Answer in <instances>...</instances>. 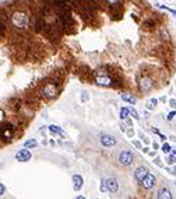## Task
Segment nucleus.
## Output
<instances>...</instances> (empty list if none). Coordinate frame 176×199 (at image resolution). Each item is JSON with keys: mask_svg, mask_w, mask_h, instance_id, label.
<instances>
[{"mask_svg": "<svg viewBox=\"0 0 176 199\" xmlns=\"http://www.w3.org/2000/svg\"><path fill=\"white\" fill-rule=\"evenodd\" d=\"M156 105H158V100H156V98H151V100H148V101H147L145 108H147V110H149V111H153V110H155V108H156Z\"/></svg>", "mask_w": 176, "mask_h": 199, "instance_id": "obj_14", "label": "nucleus"}, {"mask_svg": "<svg viewBox=\"0 0 176 199\" xmlns=\"http://www.w3.org/2000/svg\"><path fill=\"white\" fill-rule=\"evenodd\" d=\"M158 198H160V199H172V193H171L169 189L163 188V189H161V191H160Z\"/></svg>", "mask_w": 176, "mask_h": 199, "instance_id": "obj_12", "label": "nucleus"}, {"mask_svg": "<svg viewBox=\"0 0 176 199\" xmlns=\"http://www.w3.org/2000/svg\"><path fill=\"white\" fill-rule=\"evenodd\" d=\"M148 173H149V171H148V168H147V167H138V168L136 170V173H134V177H136L137 181H140V182H141V179H143Z\"/></svg>", "mask_w": 176, "mask_h": 199, "instance_id": "obj_10", "label": "nucleus"}, {"mask_svg": "<svg viewBox=\"0 0 176 199\" xmlns=\"http://www.w3.org/2000/svg\"><path fill=\"white\" fill-rule=\"evenodd\" d=\"M49 132L52 133V135H63V129L60 128V126H57V125H50L49 126Z\"/></svg>", "mask_w": 176, "mask_h": 199, "instance_id": "obj_15", "label": "nucleus"}, {"mask_svg": "<svg viewBox=\"0 0 176 199\" xmlns=\"http://www.w3.org/2000/svg\"><path fill=\"white\" fill-rule=\"evenodd\" d=\"M131 143H133V145L137 147V149H143V147H141V143L137 142V140H131Z\"/></svg>", "mask_w": 176, "mask_h": 199, "instance_id": "obj_26", "label": "nucleus"}, {"mask_svg": "<svg viewBox=\"0 0 176 199\" xmlns=\"http://www.w3.org/2000/svg\"><path fill=\"white\" fill-rule=\"evenodd\" d=\"M175 115H176V111H172V112L168 114V116H166V119H168V121H172L173 118H175Z\"/></svg>", "mask_w": 176, "mask_h": 199, "instance_id": "obj_24", "label": "nucleus"}, {"mask_svg": "<svg viewBox=\"0 0 176 199\" xmlns=\"http://www.w3.org/2000/svg\"><path fill=\"white\" fill-rule=\"evenodd\" d=\"M153 80L149 79V77H143V79H140V83H138V87H140V91H143V93H147L149 90L153 88Z\"/></svg>", "mask_w": 176, "mask_h": 199, "instance_id": "obj_7", "label": "nucleus"}, {"mask_svg": "<svg viewBox=\"0 0 176 199\" xmlns=\"http://www.w3.org/2000/svg\"><path fill=\"white\" fill-rule=\"evenodd\" d=\"M129 111H130V115L133 116L134 119H137V121L140 119V115H138V112H137L136 110H133V108H129Z\"/></svg>", "mask_w": 176, "mask_h": 199, "instance_id": "obj_22", "label": "nucleus"}, {"mask_svg": "<svg viewBox=\"0 0 176 199\" xmlns=\"http://www.w3.org/2000/svg\"><path fill=\"white\" fill-rule=\"evenodd\" d=\"M153 132H154V133H156V135H160V130H158V129H155V128H154V129H153Z\"/></svg>", "mask_w": 176, "mask_h": 199, "instance_id": "obj_34", "label": "nucleus"}, {"mask_svg": "<svg viewBox=\"0 0 176 199\" xmlns=\"http://www.w3.org/2000/svg\"><path fill=\"white\" fill-rule=\"evenodd\" d=\"M57 87H56V84H53V83H48V84H45L43 86V88H42V96L43 97H46V98H55V97L57 96Z\"/></svg>", "mask_w": 176, "mask_h": 199, "instance_id": "obj_3", "label": "nucleus"}, {"mask_svg": "<svg viewBox=\"0 0 176 199\" xmlns=\"http://www.w3.org/2000/svg\"><path fill=\"white\" fill-rule=\"evenodd\" d=\"M4 191H6V188H4V185H3V184L0 182V196H2V195H3V193H4Z\"/></svg>", "mask_w": 176, "mask_h": 199, "instance_id": "obj_28", "label": "nucleus"}, {"mask_svg": "<svg viewBox=\"0 0 176 199\" xmlns=\"http://www.w3.org/2000/svg\"><path fill=\"white\" fill-rule=\"evenodd\" d=\"M169 105L171 107H172V108H173V110H176V100H171V101H169Z\"/></svg>", "mask_w": 176, "mask_h": 199, "instance_id": "obj_27", "label": "nucleus"}, {"mask_svg": "<svg viewBox=\"0 0 176 199\" xmlns=\"http://www.w3.org/2000/svg\"><path fill=\"white\" fill-rule=\"evenodd\" d=\"M122 100L126 101L129 104H136L137 103V98L133 96V94H122Z\"/></svg>", "mask_w": 176, "mask_h": 199, "instance_id": "obj_13", "label": "nucleus"}, {"mask_svg": "<svg viewBox=\"0 0 176 199\" xmlns=\"http://www.w3.org/2000/svg\"><path fill=\"white\" fill-rule=\"evenodd\" d=\"M24 146L27 147V149H34V147H37L38 146V143H37V140H27V142L24 143Z\"/></svg>", "mask_w": 176, "mask_h": 199, "instance_id": "obj_19", "label": "nucleus"}, {"mask_svg": "<svg viewBox=\"0 0 176 199\" xmlns=\"http://www.w3.org/2000/svg\"><path fill=\"white\" fill-rule=\"evenodd\" d=\"M126 133H127V136H129L130 139H133V136H134V130L133 129H126Z\"/></svg>", "mask_w": 176, "mask_h": 199, "instance_id": "obj_25", "label": "nucleus"}, {"mask_svg": "<svg viewBox=\"0 0 176 199\" xmlns=\"http://www.w3.org/2000/svg\"><path fill=\"white\" fill-rule=\"evenodd\" d=\"M119 128H120V130H122V132H126V126H124V123H120Z\"/></svg>", "mask_w": 176, "mask_h": 199, "instance_id": "obj_30", "label": "nucleus"}, {"mask_svg": "<svg viewBox=\"0 0 176 199\" xmlns=\"http://www.w3.org/2000/svg\"><path fill=\"white\" fill-rule=\"evenodd\" d=\"M148 154H149V156H151V157H154V156H155V153H154V152H148Z\"/></svg>", "mask_w": 176, "mask_h": 199, "instance_id": "obj_36", "label": "nucleus"}, {"mask_svg": "<svg viewBox=\"0 0 176 199\" xmlns=\"http://www.w3.org/2000/svg\"><path fill=\"white\" fill-rule=\"evenodd\" d=\"M129 116H130L129 108H122V110H120V119H127Z\"/></svg>", "mask_w": 176, "mask_h": 199, "instance_id": "obj_18", "label": "nucleus"}, {"mask_svg": "<svg viewBox=\"0 0 176 199\" xmlns=\"http://www.w3.org/2000/svg\"><path fill=\"white\" fill-rule=\"evenodd\" d=\"M108 2H109L110 4H116V3H119L120 0H108Z\"/></svg>", "mask_w": 176, "mask_h": 199, "instance_id": "obj_31", "label": "nucleus"}, {"mask_svg": "<svg viewBox=\"0 0 176 199\" xmlns=\"http://www.w3.org/2000/svg\"><path fill=\"white\" fill-rule=\"evenodd\" d=\"M166 163H168V164H175L176 163V149H173L172 152L169 153V157H168Z\"/></svg>", "mask_w": 176, "mask_h": 199, "instance_id": "obj_17", "label": "nucleus"}, {"mask_svg": "<svg viewBox=\"0 0 176 199\" xmlns=\"http://www.w3.org/2000/svg\"><path fill=\"white\" fill-rule=\"evenodd\" d=\"M31 157H32V154H31V152L25 147V149H21L17 152L16 154V160L17 161H20V163H27L31 160Z\"/></svg>", "mask_w": 176, "mask_h": 199, "instance_id": "obj_5", "label": "nucleus"}, {"mask_svg": "<svg viewBox=\"0 0 176 199\" xmlns=\"http://www.w3.org/2000/svg\"><path fill=\"white\" fill-rule=\"evenodd\" d=\"M101 143L105 147H113L116 145V139L112 135H101Z\"/></svg>", "mask_w": 176, "mask_h": 199, "instance_id": "obj_8", "label": "nucleus"}, {"mask_svg": "<svg viewBox=\"0 0 176 199\" xmlns=\"http://www.w3.org/2000/svg\"><path fill=\"white\" fill-rule=\"evenodd\" d=\"M162 152L165 153V154H169L171 152H172V147H171V145H168V143H165L162 146Z\"/></svg>", "mask_w": 176, "mask_h": 199, "instance_id": "obj_21", "label": "nucleus"}, {"mask_svg": "<svg viewBox=\"0 0 176 199\" xmlns=\"http://www.w3.org/2000/svg\"><path fill=\"white\" fill-rule=\"evenodd\" d=\"M153 146H154V149H158V147H160V146H158V143H155V142H154Z\"/></svg>", "mask_w": 176, "mask_h": 199, "instance_id": "obj_35", "label": "nucleus"}, {"mask_svg": "<svg viewBox=\"0 0 176 199\" xmlns=\"http://www.w3.org/2000/svg\"><path fill=\"white\" fill-rule=\"evenodd\" d=\"M73 188L74 191H80L81 188H83V178H81V175H73Z\"/></svg>", "mask_w": 176, "mask_h": 199, "instance_id": "obj_11", "label": "nucleus"}, {"mask_svg": "<svg viewBox=\"0 0 176 199\" xmlns=\"http://www.w3.org/2000/svg\"><path fill=\"white\" fill-rule=\"evenodd\" d=\"M154 163H155L158 167H163V164H162V161H161L160 157H155V159H154Z\"/></svg>", "mask_w": 176, "mask_h": 199, "instance_id": "obj_23", "label": "nucleus"}, {"mask_svg": "<svg viewBox=\"0 0 176 199\" xmlns=\"http://www.w3.org/2000/svg\"><path fill=\"white\" fill-rule=\"evenodd\" d=\"M95 83L102 87H109V86H112V79H110V76L108 74V72H105V70H98L95 73Z\"/></svg>", "mask_w": 176, "mask_h": 199, "instance_id": "obj_2", "label": "nucleus"}, {"mask_svg": "<svg viewBox=\"0 0 176 199\" xmlns=\"http://www.w3.org/2000/svg\"><path fill=\"white\" fill-rule=\"evenodd\" d=\"M11 23H13V25L16 28L23 30V28H25L28 25V16L25 13H23V11H16L11 16Z\"/></svg>", "mask_w": 176, "mask_h": 199, "instance_id": "obj_1", "label": "nucleus"}, {"mask_svg": "<svg viewBox=\"0 0 176 199\" xmlns=\"http://www.w3.org/2000/svg\"><path fill=\"white\" fill-rule=\"evenodd\" d=\"M101 192H108V186H106V179L102 178L101 179Z\"/></svg>", "mask_w": 176, "mask_h": 199, "instance_id": "obj_20", "label": "nucleus"}, {"mask_svg": "<svg viewBox=\"0 0 176 199\" xmlns=\"http://www.w3.org/2000/svg\"><path fill=\"white\" fill-rule=\"evenodd\" d=\"M141 152H143V153H145V154H147V153L149 152V149H148V147H143V149H141Z\"/></svg>", "mask_w": 176, "mask_h": 199, "instance_id": "obj_32", "label": "nucleus"}, {"mask_svg": "<svg viewBox=\"0 0 176 199\" xmlns=\"http://www.w3.org/2000/svg\"><path fill=\"white\" fill-rule=\"evenodd\" d=\"M87 100H88V97H87V93H85V91H84V93H83V96H81V101H83V103H85Z\"/></svg>", "mask_w": 176, "mask_h": 199, "instance_id": "obj_29", "label": "nucleus"}, {"mask_svg": "<svg viewBox=\"0 0 176 199\" xmlns=\"http://www.w3.org/2000/svg\"><path fill=\"white\" fill-rule=\"evenodd\" d=\"M6 2H9V0H0V3H6Z\"/></svg>", "mask_w": 176, "mask_h": 199, "instance_id": "obj_37", "label": "nucleus"}, {"mask_svg": "<svg viewBox=\"0 0 176 199\" xmlns=\"http://www.w3.org/2000/svg\"><path fill=\"white\" fill-rule=\"evenodd\" d=\"M160 137H161V140H162V142H165V140H166V136H165V135H161V133H160Z\"/></svg>", "mask_w": 176, "mask_h": 199, "instance_id": "obj_33", "label": "nucleus"}, {"mask_svg": "<svg viewBox=\"0 0 176 199\" xmlns=\"http://www.w3.org/2000/svg\"><path fill=\"white\" fill-rule=\"evenodd\" d=\"M155 182H156L155 177H154L153 174L148 173L143 179H141V186H143V188H145V189H151V188H154V186H155Z\"/></svg>", "mask_w": 176, "mask_h": 199, "instance_id": "obj_6", "label": "nucleus"}, {"mask_svg": "<svg viewBox=\"0 0 176 199\" xmlns=\"http://www.w3.org/2000/svg\"><path fill=\"white\" fill-rule=\"evenodd\" d=\"M2 136V139H10L11 137V129H10V126H6L3 129V133L0 135Z\"/></svg>", "mask_w": 176, "mask_h": 199, "instance_id": "obj_16", "label": "nucleus"}, {"mask_svg": "<svg viewBox=\"0 0 176 199\" xmlns=\"http://www.w3.org/2000/svg\"><path fill=\"white\" fill-rule=\"evenodd\" d=\"M106 186H108V192L110 193H115L117 192V189H119V182H117L116 178H108L106 179Z\"/></svg>", "mask_w": 176, "mask_h": 199, "instance_id": "obj_9", "label": "nucleus"}, {"mask_svg": "<svg viewBox=\"0 0 176 199\" xmlns=\"http://www.w3.org/2000/svg\"><path fill=\"white\" fill-rule=\"evenodd\" d=\"M133 160H134L133 153L129 152V150H124V152H122L119 154V163L122 166H130L133 163Z\"/></svg>", "mask_w": 176, "mask_h": 199, "instance_id": "obj_4", "label": "nucleus"}]
</instances>
